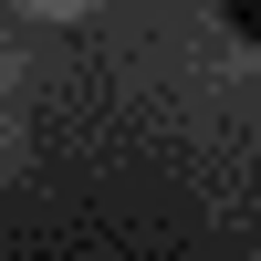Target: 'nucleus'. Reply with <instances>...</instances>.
<instances>
[{
	"label": "nucleus",
	"instance_id": "1",
	"mask_svg": "<svg viewBox=\"0 0 261 261\" xmlns=\"http://www.w3.org/2000/svg\"><path fill=\"white\" fill-rule=\"evenodd\" d=\"M220 21H230V42H251V53H261V0H220Z\"/></svg>",
	"mask_w": 261,
	"mask_h": 261
}]
</instances>
